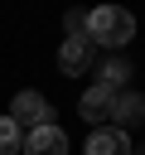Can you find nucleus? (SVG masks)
<instances>
[{"instance_id": "0eeeda50", "label": "nucleus", "mask_w": 145, "mask_h": 155, "mask_svg": "<svg viewBox=\"0 0 145 155\" xmlns=\"http://www.w3.org/2000/svg\"><path fill=\"white\" fill-rule=\"evenodd\" d=\"M111 121H116V131H130L135 121H145V97H140V92H116Z\"/></svg>"}, {"instance_id": "1a4fd4ad", "label": "nucleus", "mask_w": 145, "mask_h": 155, "mask_svg": "<svg viewBox=\"0 0 145 155\" xmlns=\"http://www.w3.org/2000/svg\"><path fill=\"white\" fill-rule=\"evenodd\" d=\"M19 145H24V131H19L10 116H0V155H14Z\"/></svg>"}, {"instance_id": "9d476101", "label": "nucleus", "mask_w": 145, "mask_h": 155, "mask_svg": "<svg viewBox=\"0 0 145 155\" xmlns=\"http://www.w3.org/2000/svg\"><path fill=\"white\" fill-rule=\"evenodd\" d=\"M63 24H68V39H87V15H82V10H68Z\"/></svg>"}, {"instance_id": "f257e3e1", "label": "nucleus", "mask_w": 145, "mask_h": 155, "mask_svg": "<svg viewBox=\"0 0 145 155\" xmlns=\"http://www.w3.org/2000/svg\"><path fill=\"white\" fill-rule=\"evenodd\" d=\"M87 34H92V44H102V48H126V44L135 39V15L121 10V5H97V10L87 15Z\"/></svg>"}, {"instance_id": "9b49d317", "label": "nucleus", "mask_w": 145, "mask_h": 155, "mask_svg": "<svg viewBox=\"0 0 145 155\" xmlns=\"http://www.w3.org/2000/svg\"><path fill=\"white\" fill-rule=\"evenodd\" d=\"M140 155H145V150H140Z\"/></svg>"}, {"instance_id": "f03ea898", "label": "nucleus", "mask_w": 145, "mask_h": 155, "mask_svg": "<svg viewBox=\"0 0 145 155\" xmlns=\"http://www.w3.org/2000/svg\"><path fill=\"white\" fill-rule=\"evenodd\" d=\"M10 121H14L19 131H39V126L53 121V107H48L44 92H19V97L10 102Z\"/></svg>"}, {"instance_id": "20e7f679", "label": "nucleus", "mask_w": 145, "mask_h": 155, "mask_svg": "<svg viewBox=\"0 0 145 155\" xmlns=\"http://www.w3.org/2000/svg\"><path fill=\"white\" fill-rule=\"evenodd\" d=\"M111 107H116V92L111 87H102V82H92L82 97H77V111H82V121H111Z\"/></svg>"}, {"instance_id": "39448f33", "label": "nucleus", "mask_w": 145, "mask_h": 155, "mask_svg": "<svg viewBox=\"0 0 145 155\" xmlns=\"http://www.w3.org/2000/svg\"><path fill=\"white\" fill-rule=\"evenodd\" d=\"M24 155H68V131L63 126H39V131H29L24 136Z\"/></svg>"}, {"instance_id": "7ed1b4c3", "label": "nucleus", "mask_w": 145, "mask_h": 155, "mask_svg": "<svg viewBox=\"0 0 145 155\" xmlns=\"http://www.w3.org/2000/svg\"><path fill=\"white\" fill-rule=\"evenodd\" d=\"M92 63H97V48H92V39H63V48H58V68H63L68 78H82Z\"/></svg>"}, {"instance_id": "423d86ee", "label": "nucleus", "mask_w": 145, "mask_h": 155, "mask_svg": "<svg viewBox=\"0 0 145 155\" xmlns=\"http://www.w3.org/2000/svg\"><path fill=\"white\" fill-rule=\"evenodd\" d=\"M87 155H130V140L116 126H92L87 131Z\"/></svg>"}, {"instance_id": "6e6552de", "label": "nucleus", "mask_w": 145, "mask_h": 155, "mask_svg": "<svg viewBox=\"0 0 145 155\" xmlns=\"http://www.w3.org/2000/svg\"><path fill=\"white\" fill-rule=\"evenodd\" d=\"M126 78H130V63H126V58H106V63H97V82H102V87L121 92Z\"/></svg>"}]
</instances>
